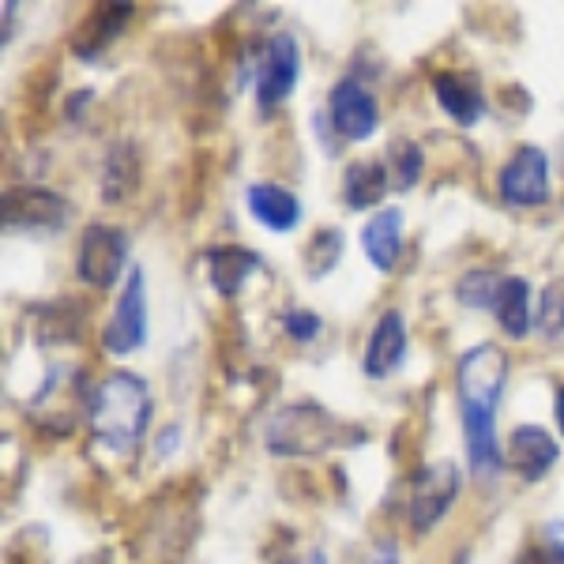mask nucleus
Listing matches in <instances>:
<instances>
[{
	"label": "nucleus",
	"mask_w": 564,
	"mask_h": 564,
	"mask_svg": "<svg viewBox=\"0 0 564 564\" xmlns=\"http://www.w3.org/2000/svg\"><path fill=\"white\" fill-rule=\"evenodd\" d=\"M505 347L478 343L456 361V395H459V422L467 441V467L475 478H494L505 470V448L497 441V411L508 384Z\"/></svg>",
	"instance_id": "nucleus-1"
},
{
	"label": "nucleus",
	"mask_w": 564,
	"mask_h": 564,
	"mask_svg": "<svg viewBox=\"0 0 564 564\" xmlns=\"http://www.w3.org/2000/svg\"><path fill=\"white\" fill-rule=\"evenodd\" d=\"M4 230L15 234H61L72 223V204L53 188L42 185H15L0 199Z\"/></svg>",
	"instance_id": "nucleus-8"
},
{
	"label": "nucleus",
	"mask_w": 564,
	"mask_h": 564,
	"mask_svg": "<svg viewBox=\"0 0 564 564\" xmlns=\"http://www.w3.org/2000/svg\"><path fill=\"white\" fill-rule=\"evenodd\" d=\"M553 417H557V430L564 436V384L557 388V399H553Z\"/></svg>",
	"instance_id": "nucleus-30"
},
{
	"label": "nucleus",
	"mask_w": 564,
	"mask_h": 564,
	"mask_svg": "<svg viewBox=\"0 0 564 564\" xmlns=\"http://www.w3.org/2000/svg\"><path fill=\"white\" fill-rule=\"evenodd\" d=\"M534 302H531V282L523 275H508L505 286L497 294V305H494V321L500 324V332L508 339H527L534 332Z\"/></svg>",
	"instance_id": "nucleus-21"
},
{
	"label": "nucleus",
	"mask_w": 564,
	"mask_h": 564,
	"mask_svg": "<svg viewBox=\"0 0 564 564\" xmlns=\"http://www.w3.org/2000/svg\"><path fill=\"white\" fill-rule=\"evenodd\" d=\"M148 279H143V268L135 263L102 327V350L109 358H129V354L148 347Z\"/></svg>",
	"instance_id": "nucleus-7"
},
{
	"label": "nucleus",
	"mask_w": 564,
	"mask_h": 564,
	"mask_svg": "<svg viewBox=\"0 0 564 564\" xmlns=\"http://www.w3.org/2000/svg\"><path fill=\"white\" fill-rule=\"evenodd\" d=\"M372 564H395V542L380 545V561H372Z\"/></svg>",
	"instance_id": "nucleus-31"
},
{
	"label": "nucleus",
	"mask_w": 564,
	"mask_h": 564,
	"mask_svg": "<svg viewBox=\"0 0 564 564\" xmlns=\"http://www.w3.org/2000/svg\"><path fill=\"white\" fill-rule=\"evenodd\" d=\"M151 414H154L151 384L129 369L109 372L102 384L90 391L87 425L109 456H132L148 441Z\"/></svg>",
	"instance_id": "nucleus-2"
},
{
	"label": "nucleus",
	"mask_w": 564,
	"mask_h": 564,
	"mask_svg": "<svg viewBox=\"0 0 564 564\" xmlns=\"http://www.w3.org/2000/svg\"><path fill=\"white\" fill-rule=\"evenodd\" d=\"M388 174H391V188L395 193H411L417 188V181L425 174V151L417 140H406V135H395V140L388 143Z\"/></svg>",
	"instance_id": "nucleus-22"
},
{
	"label": "nucleus",
	"mask_w": 564,
	"mask_h": 564,
	"mask_svg": "<svg viewBox=\"0 0 564 564\" xmlns=\"http://www.w3.org/2000/svg\"><path fill=\"white\" fill-rule=\"evenodd\" d=\"M347 425L321 403H286L263 425V448L275 459H316L339 448Z\"/></svg>",
	"instance_id": "nucleus-3"
},
{
	"label": "nucleus",
	"mask_w": 564,
	"mask_h": 564,
	"mask_svg": "<svg viewBox=\"0 0 564 564\" xmlns=\"http://www.w3.org/2000/svg\"><path fill=\"white\" fill-rule=\"evenodd\" d=\"M391 188V174L384 159H354L343 170V204L350 212H380V199L388 196Z\"/></svg>",
	"instance_id": "nucleus-18"
},
{
	"label": "nucleus",
	"mask_w": 564,
	"mask_h": 564,
	"mask_svg": "<svg viewBox=\"0 0 564 564\" xmlns=\"http://www.w3.org/2000/svg\"><path fill=\"white\" fill-rule=\"evenodd\" d=\"M542 557L545 564H564V520H550L542 527Z\"/></svg>",
	"instance_id": "nucleus-27"
},
{
	"label": "nucleus",
	"mask_w": 564,
	"mask_h": 564,
	"mask_svg": "<svg viewBox=\"0 0 564 564\" xmlns=\"http://www.w3.org/2000/svg\"><path fill=\"white\" fill-rule=\"evenodd\" d=\"M561 459V444L545 425H516L508 433V444H505V467L512 475H520L523 481H542L557 467Z\"/></svg>",
	"instance_id": "nucleus-12"
},
{
	"label": "nucleus",
	"mask_w": 564,
	"mask_h": 564,
	"mask_svg": "<svg viewBox=\"0 0 564 564\" xmlns=\"http://www.w3.org/2000/svg\"><path fill=\"white\" fill-rule=\"evenodd\" d=\"M140 188V154L132 140H113L102 159V181H98V199L109 207L124 204Z\"/></svg>",
	"instance_id": "nucleus-20"
},
{
	"label": "nucleus",
	"mask_w": 564,
	"mask_h": 564,
	"mask_svg": "<svg viewBox=\"0 0 564 564\" xmlns=\"http://www.w3.org/2000/svg\"><path fill=\"white\" fill-rule=\"evenodd\" d=\"M512 564H545L542 553H523V557H516Z\"/></svg>",
	"instance_id": "nucleus-32"
},
{
	"label": "nucleus",
	"mask_w": 564,
	"mask_h": 564,
	"mask_svg": "<svg viewBox=\"0 0 564 564\" xmlns=\"http://www.w3.org/2000/svg\"><path fill=\"white\" fill-rule=\"evenodd\" d=\"M406 361V321L399 308H384L377 316V324L369 327L366 354H361V372L369 380H388L395 377L399 366Z\"/></svg>",
	"instance_id": "nucleus-13"
},
{
	"label": "nucleus",
	"mask_w": 564,
	"mask_h": 564,
	"mask_svg": "<svg viewBox=\"0 0 564 564\" xmlns=\"http://www.w3.org/2000/svg\"><path fill=\"white\" fill-rule=\"evenodd\" d=\"M177 433H181L177 425H170V430H162V433H159V444H154V456H159V459H162V456H174V448H177Z\"/></svg>",
	"instance_id": "nucleus-28"
},
{
	"label": "nucleus",
	"mask_w": 564,
	"mask_h": 564,
	"mask_svg": "<svg viewBox=\"0 0 564 564\" xmlns=\"http://www.w3.org/2000/svg\"><path fill=\"white\" fill-rule=\"evenodd\" d=\"M302 76V50H297L294 34H275L268 45H260V65H257V106L260 113H275L297 90Z\"/></svg>",
	"instance_id": "nucleus-11"
},
{
	"label": "nucleus",
	"mask_w": 564,
	"mask_h": 564,
	"mask_svg": "<svg viewBox=\"0 0 564 564\" xmlns=\"http://www.w3.org/2000/svg\"><path fill=\"white\" fill-rule=\"evenodd\" d=\"M327 121L343 143H366L380 129V102L358 76H343L327 90Z\"/></svg>",
	"instance_id": "nucleus-10"
},
{
	"label": "nucleus",
	"mask_w": 564,
	"mask_h": 564,
	"mask_svg": "<svg viewBox=\"0 0 564 564\" xmlns=\"http://www.w3.org/2000/svg\"><path fill=\"white\" fill-rule=\"evenodd\" d=\"M361 249H366V260L380 275H391L399 268V257H403V207L388 204L372 212L369 223L361 226Z\"/></svg>",
	"instance_id": "nucleus-16"
},
{
	"label": "nucleus",
	"mask_w": 564,
	"mask_h": 564,
	"mask_svg": "<svg viewBox=\"0 0 564 564\" xmlns=\"http://www.w3.org/2000/svg\"><path fill=\"white\" fill-rule=\"evenodd\" d=\"M245 207L268 234H290L302 226V199L279 181H257L245 188Z\"/></svg>",
	"instance_id": "nucleus-15"
},
{
	"label": "nucleus",
	"mask_w": 564,
	"mask_h": 564,
	"mask_svg": "<svg viewBox=\"0 0 564 564\" xmlns=\"http://www.w3.org/2000/svg\"><path fill=\"white\" fill-rule=\"evenodd\" d=\"M347 257V234L335 226H321L305 245V275L308 279H327Z\"/></svg>",
	"instance_id": "nucleus-23"
},
{
	"label": "nucleus",
	"mask_w": 564,
	"mask_h": 564,
	"mask_svg": "<svg viewBox=\"0 0 564 564\" xmlns=\"http://www.w3.org/2000/svg\"><path fill=\"white\" fill-rule=\"evenodd\" d=\"M76 377L79 372L72 366H53L50 377L39 384V391L26 399V414L34 417L39 430L68 436L79 425V417H84L90 406V395Z\"/></svg>",
	"instance_id": "nucleus-6"
},
{
	"label": "nucleus",
	"mask_w": 564,
	"mask_h": 564,
	"mask_svg": "<svg viewBox=\"0 0 564 564\" xmlns=\"http://www.w3.org/2000/svg\"><path fill=\"white\" fill-rule=\"evenodd\" d=\"M505 279L508 275H500L494 268H470L467 275H459L456 282V302L463 308H475V313H494Z\"/></svg>",
	"instance_id": "nucleus-24"
},
{
	"label": "nucleus",
	"mask_w": 564,
	"mask_h": 564,
	"mask_svg": "<svg viewBox=\"0 0 564 564\" xmlns=\"http://www.w3.org/2000/svg\"><path fill=\"white\" fill-rule=\"evenodd\" d=\"M204 263H207V279H212L215 294H223V297H234L245 282L263 268L260 252L241 249V245H218V249H207Z\"/></svg>",
	"instance_id": "nucleus-19"
},
{
	"label": "nucleus",
	"mask_w": 564,
	"mask_h": 564,
	"mask_svg": "<svg viewBox=\"0 0 564 564\" xmlns=\"http://www.w3.org/2000/svg\"><path fill=\"white\" fill-rule=\"evenodd\" d=\"M0 12H4V34H0V42H12V15H15V4L12 0H4V4H0Z\"/></svg>",
	"instance_id": "nucleus-29"
},
{
	"label": "nucleus",
	"mask_w": 564,
	"mask_h": 564,
	"mask_svg": "<svg viewBox=\"0 0 564 564\" xmlns=\"http://www.w3.org/2000/svg\"><path fill=\"white\" fill-rule=\"evenodd\" d=\"M286 564H297V561H286Z\"/></svg>",
	"instance_id": "nucleus-33"
},
{
	"label": "nucleus",
	"mask_w": 564,
	"mask_h": 564,
	"mask_svg": "<svg viewBox=\"0 0 564 564\" xmlns=\"http://www.w3.org/2000/svg\"><path fill=\"white\" fill-rule=\"evenodd\" d=\"M129 20H132V8L129 4H102L87 15L84 23L76 26L72 34V53L79 61H98L102 53L129 31Z\"/></svg>",
	"instance_id": "nucleus-17"
},
{
	"label": "nucleus",
	"mask_w": 564,
	"mask_h": 564,
	"mask_svg": "<svg viewBox=\"0 0 564 564\" xmlns=\"http://www.w3.org/2000/svg\"><path fill=\"white\" fill-rule=\"evenodd\" d=\"M463 489V470L452 459H436L414 470L411 489H406V523L414 534H430L444 516L452 512Z\"/></svg>",
	"instance_id": "nucleus-5"
},
{
	"label": "nucleus",
	"mask_w": 564,
	"mask_h": 564,
	"mask_svg": "<svg viewBox=\"0 0 564 564\" xmlns=\"http://www.w3.org/2000/svg\"><path fill=\"white\" fill-rule=\"evenodd\" d=\"M534 332L545 343L564 335V279H550L539 294V313H534Z\"/></svg>",
	"instance_id": "nucleus-25"
},
{
	"label": "nucleus",
	"mask_w": 564,
	"mask_h": 564,
	"mask_svg": "<svg viewBox=\"0 0 564 564\" xmlns=\"http://www.w3.org/2000/svg\"><path fill=\"white\" fill-rule=\"evenodd\" d=\"M129 252L132 238L113 223H87L79 234L76 275L90 290H113L121 279H129Z\"/></svg>",
	"instance_id": "nucleus-4"
},
{
	"label": "nucleus",
	"mask_w": 564,
	"mask_h": 564,
	"mask_svg": "<svg viewBox=\"0 0 564 564\" xmlns=\"http://www.w3.org/2000/svg\"><path fill=\"white\" fill-rule=\"evenodd\" d=\"M500 199L508 207H520V212H534V207H545L553 199L550 188V154L534 143H523V148L512 151V159L500 166L497 177Z\"/></svg>",
	"instance_id": "nucleus-9"
},
{
	"label": "nucleus",
	"mask_w": 564,
	"mask_h": 564,
	"mask_svg": "<svg viewBox=\"0 0 564 564\" xmlns=\"http://www.w3.org/2000/svg\"><path fill=\"white\" fill-rule=\"evenodd\" d=\"M282 332H286V339H294L297 347H308V343L324 332V321L313 308H286V313H282Z\"/></svg>",
	"instance_id": "nucleus-26"
},
{
	"label": "nucleus",
	"mask_w": 564,
	"mask_h": 564,
	"mask_svg": "<svg viewBox=\"0 0 564 564\" xmlns=\"http://www.w3.org/2000/svg\"><path fill=\"white\" fill-rule=\"evenodd\" d=\"M433 98L459 129H475V124L486 117V95H481L478 79L470 72H459V68H444L433 76Z\"/></svg>",
	"instance_id": "nucleus-14"
}]
</instances>
